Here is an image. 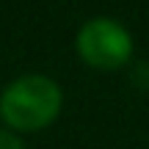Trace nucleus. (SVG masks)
I'll return each mask as SVG.
<instances>
[{"label":"nucleus","mask_w":149,"mask_h":149,"mask_svg":"<svg viewBox=\"0 0 149 149\" xmlns=\"http://www.w3.org/2000/svg\"><path fill=\"white\" fill-rule=\"evenodd\" d=\"M61 94L58 83L44 74H22L8 86L0 97V113L14 130L33 133L55 122L61 113Z\"/></svg>","instance_id":"obj_1"},{"label":"nucleus","mask_w":149,"mask_h":149,"mask_svg":"<svg viewBox=\"0 0 149 149\" xmlns=\"http://www.w3.org/2000/svg\"><path fill=\"white\" fill-rule=\"evenodd\" d=\"M0 149H25L19 138H17L14 133H8V130H0Z\"/></svg>","instance_id":"obj_3"},{"label":"nucleus","mask_w":149,"mask_h":149,"mask_svg":"<svg viewBox=\"0 0 149 149\" xmlns=\"http://www.w3.org/2000/svg\"><path fill=\"white\" fill-rule=\"evenodd\" d=\"M77 55L94 69H119L133 55V39L127 28L113 19H88L77 33Z\"/></svg>","instance_id":"obj_2"}]
</instances>
